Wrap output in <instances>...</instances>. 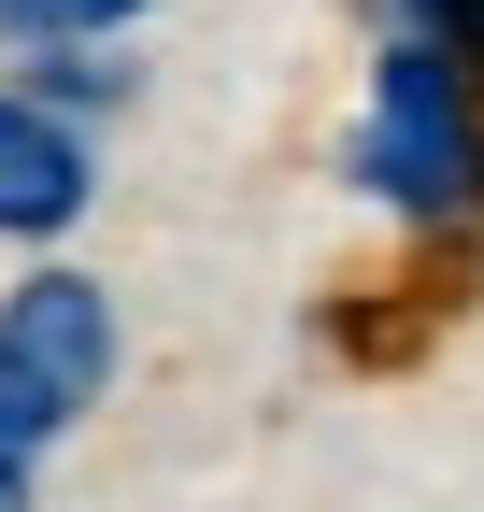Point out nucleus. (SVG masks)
Here are the masks:
<instances>
[{"label": "nucleus", "mask_w": 484, "mask_h": 512, "mask_svg": "<svg viewBox=\"0 0 484 512\" xmlns=\"http://www.w3.org/2000/svg\"><path fill=\"white\" fill-rule=\"evenodd\" d=\"M86 185H100L86 171V128L0 86V242H57V228L86 214Z\"/></svg>", "instance_id": "7ed1b4c3"}, {"label": "nucleus", "mask_w": 484, "mask_h": 512, "mask_svg": "<svg viewBox=\"0 0 484 512\" xmlns=\"http://www.w3.org/2000/svg\"><path fill=\"white\" fill-rule=\"evenodd\" d=\"M0 384H15L43 427H72L114 384V299L86 271H29L15 299H0Z\"/></svg>", "instance_id": "f03ea898"}, {"label": "nucleus", "mask_w": 484, "mask_h": 512, "mask_svg": "<svg viewBox=\"0 0 484 512\" xmlns=\"http://www.w3.org/2000/svg\"><path fill=\"white\" fill-rule=\"evenodd\" d=\"M129 15H143V0H0V29H29V43H100Z\"/></svg>", "instance_id": "20e7f679"}, {"label": "nucleus", "mask_w": 484, "mask_h": 512, "mask_svg": "<svg viewBox=\"0 0 484 512\" xmlns=\"http://www.w3.org/2000/svg\"><path fill=\"white\" fill-rule=\"evenodd\" d=\"M399 15H413V43H428V57H456V72L484 86V0H399Z\"/></svg>", "instance_id": "39448f33"}, {"label": "nucleus", "mask_w": 484, "mask_h": 512, "mask_svg": "<svg viewBox=\"0 0 484 512\" xmlns=\"http://www.w3.org/2000/svg\"><path fill=\"white\" fill-rule=\"evenodd\" d=\"M356 185L399 214H484V100L456 57L428 43H385V72H371V128H356Z\"/></svg>", "instance_id": "f257e3e1"}]
</instances>
